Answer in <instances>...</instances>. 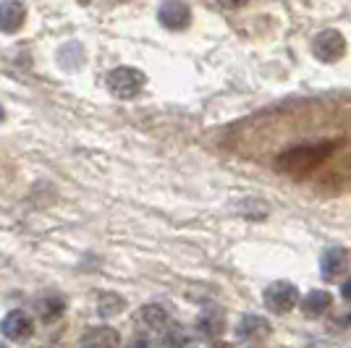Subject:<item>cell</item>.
I'll list each match as a JSON object with an SVG mask.
<instances>
[{
  "mask_svg": "<svg viewBox=\"0 0 351 348\" xmlns=\"http://www.w3.org/2000/svg\"><path fill=\"white\" fill-rule=\"evenodd\" d=\"M341 296H343V301H349L351 304V275L343 280V286H341Z\"/></svg>",
  "mask_w": 351,
  "mask_h": 348,
  "instance_id": "19",
  "label": "cell"
},
{
  "mask_svg": "<svg viewBox=\"0 0 351 348\" xmlns=\"http://www.w3.org/2000/svg\"><path fill=\"white\" fill-rule=\"evenodd\" d=\"M147 76L134 66H118L108 73V92L118 100H134L142 95Z\"/></svg>",
  "mask_w": 351,
  "mask_h": 348,
  "instance_id": "1",
  "label": "cell"
},
{
  "mask_svg": "<svg viewBox=\"0 0 351 348\" xmlns=\"http://www.w3.org/2000/svg\"><path fill=\"white\" fill-rule=\"evenodd\" d=\"M349 264H351V257L346 249L341 247H330L325 249V254L320 257V275L325 280H341V277L349 273Z\"/></svg>",
  "mask_w": 351,
  "mask_h": 348,
  "instance_id": "7",
  "label": "cell"
},
{
  "mask_svg": "<svg viewBox=\"0 0 351 348\" xmlns=\"http://www.w3.org/2000/svg\"><path fill=\"white\" fill-rule=\"evenodd\" d=\"M0 121H3V108H0Z\"/></svg>",
  "mask_w": 351,
  "mask_h": 348,
  "instance_id": "22",
  "label": "cell"
},
{
  "mask_svg": "<svg viewBox=\"0 0 351 348\" xmlns=\"http://www.w3.org/2000/svg\"><path fill=\"white\" fill-rule=\"evenodd\" d=\"M158 18H160V24L165 27V29L181 32V29H186V27H189L191 11L184 0H165V3L160 5Z\"/></svg>",
  "mask_w": 351,
  "mask_h": 348,
  "instance_id": "9",
  "label": "cell"
},
{
  "mask_svg": "<svg viewBox=\"0 0 351 348\" xmlns=\"http://www.w3.org/2000/svg\"><path fill=\"white\" fill-rule=\"evenodd\" d=\"M210 348H236V346H231V343H223V340H218V343H213Z\"/></svg>",
  "mask_w": 351,
  "mask_h": 348,
  "instance_id": "21",
  "label": "cell"
},
{
  "mask_svg": "<svg viewBox=\"0 0 351 348\" xmlns=\"http://www.w3.org/2000/svg\"><path fill=\"white\" fill-rule=\"evenodd\" d=\"M265 299V306L273 312V314H289L293 306H299V288L289 283V280H276V283H270L263 293Z\"/></svg>",
  "mask_w": 351,
  "mask_h": 348,
  "instance_id": "3",
  "label": "cell"
},
{
  "mask_svg": "<svg viewBox=\"0 0 351 348\" xmlns=\"http://www.w3.org/2000/svg\"><path fill=\"white\" fill-rule=\"evenodd\" d=\"M134 327H136V333L139 335H160L171 327V317H168V312L158 304H145L139 306L136 312H134Z\"/></svg>",
  "mask_w": 351,
  "mask_h": 348,
  "instance_id": "4",
  "label": "cell"
},
{
  "mask_svg": "<svg viewBox=\"0 0 351 348\" xmlns=\"http://www.w3.org/2000/svg\"><path fill=\"white\" fill-rule=\"evenodd\" d=\"M162 343H165V348H194V338H191L184 327L171 325V327L162 333Z\"/></svg>",
  "mask_w": 351,
  "mask_h": 348,
  "instance_id": "15",
  "label": "cell"
},
{
  "mask_svg": "<svg viewBox=\"0 0 351 348\" xmlns=\"http://www.w3.org/2000/svg\"><path fill=\"white\" fill-rule=\"evenodd\" d=\"M34 312H37V317L43 319V322H56L58 317H63V312H66V301H63L60 296H56V293H50V296L37 299Z\"/></svg>",
  "mask_w": 351,
  "mask_h": 348,
  "instance_id": "14",
  "label": "cell"
},
{
  "mask_svg": "<svg viewBox=\"0 0 351 348\" xmlns=\"http://www.w3.org/2000/svg\"><path fill=\"white\" fill-rule=\"evenodd\" d=\"M24 18H27V8L19 0H3L0 3V32L14 34L24 27Z\"/></svg>",
  "mask_w": 351,
  "mask_h": 348,
  "instance_id": "12",
  "label": "cell"
},
{
  "mask_svg": "<svg viewBox=\"0 0 351 348\" xmlns=\"http://www.w3.org/2000/svg\"><path fill=\"white\" fill-rule=\"evenodd\" d=\"M249 0H220V5H226V8H241V5H247Z\"/></svg>",
  "mask_w": 351,
  "mask_h": 348,
  "instance_id": "20",
  "label": "cell"
},
{
  "mask_svg": "<svg viewBox=\"0 0 351 348\" xmlns=\"http://www.w3.org/2000/svg\"><path fill=\"white\" fill-rule=\"evenodd\" d=\"M126 348H149V338L147 335H136V338H132L126 343Z\"/></svg>",
  "mask_w": 351,
  "mask_h": 348,
  "instance_id": "18",
  "label": "cell"
},
{
  "mask_svg": "<svg viewBox=\"0 0 351 348\" xmlns=\"http://www.w3.org/2000/svg\"><path fill=\"white\" fill-rule=\"evenodd\" d=\"M330 327H333V330H338V333H351V312L338 314V317L330 322Z\"/></svg>",
  "mask_w": 351,
  "mask_h": 348,
  "instance_id": "17",
  "label": "cell"
},
{
  "mask_svg": "<svg viewBox=\"0 0 351 348\" xmlns=\"http://www.w3.org/2000/svg\"><path fill=\"white\" fill-rule=\"evenodd\" d=\"M236 335L249 346H257V343L270 338V322L260 314H244L236 322Z\"/></svg>",
  "mask_w": 351,
  "mask_h": 348,
  "instance_id": "8",
  "label": "cell"
},
{
  "mask_svg": "<svg viewBox=\"0 0 351 348\" xmlns=\"http://www.w3.org/2000/svg\"><path fill=\"white\" fill-rule=\"evenodd\" d=\"M333 149V145H307V147H296V149H289L278 158V171H286V173H302V171H309L312 165H317L328 152Z\"/></svg>",
  "mask_w": 351,
  "mask_h": 348,
  "instance_id": "2",
  "label": "cell"
},
{
  "mask_svg": "<svg viewBox=\"0 0 351 348\" xmlns=\"http://www.w3.org/2000/svg\"><path fill=\"white\" fill-rule=\"evenodd\" d=\"M79 348H121V335L110 325H95L82 335Z\"/></svg>",
  "mask_w": 351,
  "mask_h": 348,
  "instance_id": "11",
  "label": "cell"
},
{
  "mask_svg": "<svg viewBox=\"0 0 351 348\" xmlns=\"http://www.w3.org/2000/svg\"><path fill=\"white\" fill-rule=\"evenodd\" d=\"M123 306H126L123 296H118V293H103L97 299V314L100 317H116V314L123 312Z\"/></svg>",
  "mask_w": 351,
  "mask_h": 348,
  "instance_id": "16",
  "label": "cell"
},
{
  "mask_svg": "<svg viewBox=\"0 0 351 348\" xmlns=\"http://www.w3.org/2000/svg\"><path fill=\"white\" fill-rule=\"evenodd\" d=\"M299 306H302V314H304V317L320 319L330 312V306H333V296H330L328 290H309L307 296L299 301Z\"/></svg>",
  "mask_w": 351,
  "mask_h": 348,
  "instance_id": "13",
  "label": "cell"
},
{
  "mask_svg": "<svg viewBox=\"0 0 351 348\" xmlns=\"http://www.w3.org/2000/svg\"><path fill=\"white\" fill-rule=\"evenodd\" d=\"M0 348H5V346H0Z\"/></svg>",
  "mask_w": 351,
  "mask_h": 348,
  "instance_id": "23",
  "label": "cell"
},
{
  "mask_svg": "<svg viewBox=\"0 0 351 348\" xmlns=\"http://www.w3.org/2000/svg\"><path fill=\"white\" fill-rule=\"evenodd\" d=\"M0 333L5 335L8 340H14V343H24V340H29L32 335H34V319H32L27 312L14 309V312H8V314L3 317Z\"/></svg>",
  "mask_w": 351,
  "mask_h": 348,
  "instance_id": "6",
  "label": "cell"
},
{
  "mask_svg": "<svg viewBox=\"0 0 351 348\" xmlns=\"http://www.w3.org/2000/svg\"><path fill=\"white\" fill-rule=\"evenodd\" d=\"M194 327H197V335H202L207 340H215V338H220L228 330V322H226V314L220 312L218 306H207V309H202V314L197 317Z\"/></svg>",
  "mask_w": 351,
  "mask_h": 348,
  "instance_id": "10",
  "label": "cell"
},
{
  "mask_svg": "<svg viewBox=\"0 0 351 348\" xmlns=\"http://www.w3.org/2000/svg\"><path fill=\"white\" fill-rule=\"evenodd\" d=\"M312 53H315V58L322 60V63H336V60H341L343 58V53H346V40H343L341 32L325 29L315 37Z\"/></svg>",
  "mask_w": 351,
  "mask_h": 348,
  "instance_id": "5",
  "label": "cell"
}]
</instances>
